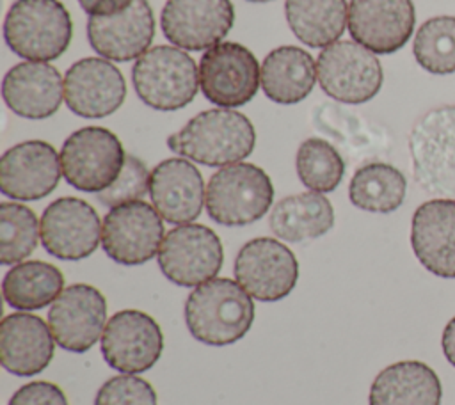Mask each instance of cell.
<instances>
[{
	"mask_svg": "<svg viewBox=\"0 0 455 405\" xmlns=\"http://www.w3.org/2000/svg\"><path fill=\"white\" fill-rule=\"evenodd\" d=\"M254 144L252 123L233 108L203 110L167 139L171 151L208 167L238 163L252 153Z\"/></svg>",
	"mask_w": 455,
	"mask_h": 405,
	"instance_id": "1",
	"label": "cell"
},
{
	"mask_svg": "<svg viewBox=\"0 0 455 405\" xmlns=\"http://www.w3.org/2000/svg\"><path fill=\"white\" fill-rule=\"evenodd\" d=\"M252 322V297L233 279L213 277L196 286L185 302L187 329L203 345H233L249 332Z\"/></svg>",
	"mask_w": 455,
	"mask_h": 405,
	"instance_id": "2",
	"label": "cell"
},
{
	"mask_svg": "<svg viewBox=\"0 0 455 405\" xmlns=\"http://www.w3.org/2000/svg\"><path fill=\"white\" fill-rule=\"evenodd\" d=\"M416 183L430 195L455 199V105L425 112L409 133Z\"/></svg>",
	"mask_w": 455,
	"mask_h": 405,
	"instance_id": "3",
	"label": "cell"
},
{
	"mask_svg": "<svg viewBox=\"0 0 455 405\" xmlns=\"http://www.w3.org/2000/svg\"><path fill=\"white\" fill-rule=\"evenodd\" d=\"M71 37V16L59 0H16L4 20L7 46L25 60L59 59Z\"/></svg>",
	"mask_w": 455,
	"mask_h": 405,
	"instance_id": "4",
	"label": "cell"
},
{
	"mask_svg": "<svg viewBox=\"0 0 455 405\" xmlns=\"http://www.w3.org/2000/svg\"><path fill=\"white\" fill-rule=\"evenodd\" d=\"M132 83L142 103L160 112H172L196 98L199 69L187 50L158 44L135 60Z\"/></svg>",
	"mask_w": 455,
	"mask_h": 405,
	"instance_id": "5",
	"label": "cell"
},
{
	"mask_svg": "<svg viewBox=\"0 0 455 405\" xmlns=\"http://www.w3.org/2000/svg\"><path fill=\"white\" fill-rule=\"evenodd\" d=\"M274 185L258 165L238 162L220 167L206 185L204 206L220 226H247L259 220L272 206Z\"/></svg>",
	"mask_w": 455,
	"mask_h": 405,
	"instance_id": "6",
	"label": "cell"
},
{
	"mask_svg": "<svg viewBox=\"0 0 455 405\" xmlns=\"http://www.w3.org/2000/svg\"><path fill=\"white\" fill-rule=\"evenodd\" d=\"M60 167L66 181L89 194H100L119 176L126 153L119 137L101 126L73 131L60 147Z\"/></svg>",
	"mask_w": 455,
	"mask_h": 405,
	"instance_id": "7",
	"label": "cell"
},
{
	"mask_svg": "<svg viewBox=\"0 0 455 405\" xmlns=\"http://www.w3.org/2000/svg\"><path fill=\"white\" fill-rule=\"evenodd\" d=\"M316 80L329 98L359 105L379 94L384 73L377 53L354 39H341L320 52Z\"/></svg>",
	"mask_w": 455,
	"mask_h": 405,
	"instance_id": "8",
	"label": "cell"
},
{
	"mask_svg": "<svg viewBox=\"0 0 455 405\" xmlns=\"http://www.w3.org/2000/svg\"><path fill=\"white\" fill-rule=\"evenodd\" d=\"M261 85V66L252 52L240 43L222 41L199 60V89L220 108L249 103Z\"/></svg>",
	"mask_w": 455,
	"mask_h": 405,
	"instance_id": "9",
	"label": "cell"
},
{
	"mask_svg": "<svg viewBox=\"0 0 455 405\" xmlns=\"http://www.w3.org/2000/svg\"><path fill=\"white\" fill-rule=\"evenodd\" d=\"M224 250L213 229L203 224H181L165 233L158 250V266L174 284L196 288L222 268Z\"/></svg>",
	"mask_w": 455,
	"mask_h": 405,
	"instance_id": "10",
	"label": "cell"
},
{
	"mask_svg": "<svg viewBox=\"0 0 455 405\" xmlns=\"http://www.w3.org/2000/svg\"><path fill=\"white\" fill-rule=\"evenodd\" d=\"M164 236V222L155 206L132 201L110 208L105 215L101 247L112 261L135 266L158 254Z\"/></svg>",
	"mask_w": 455,
	"mask_h": 405,
	"instance_id": "11",
	"label": "cell"
},
{
	"mask_svg": "<svg viewBox=\"0 0 455 405\" xmlns=\"http://www.w3.org/2000/svg\"><path fill=\"white\" fill-rule=\"evenodd\" d=\"M236 282L259 302H277L299 281V261L279 240L261 236L242 245L235 258Z\"/></svg>",
	"mask_w": 455,
	"mask_h": 405,
	"instance_id": "12",
	"label": "cell"
},
{
	"mask_svg": "<svg viewBox=\"0 0 455 405\" xmlns=\"http://www.w3.org/2000/svg\"><path fill=\"white\" fill-rule=\"evenodd\" d=\"M39 229L43 249L50 256L64 261H80L98 249L103 222L89 202L66 195L44 208Z\"/></svg>",
	"mask_w": 455,
	"mask_h": 405,
	"instance_id": "13",
	"label": "cell"
},
{
	"mask_svg": "<svg viewBox=\"0 0 455 405\" xmlns=\"http://www.w3.org/2000/svg\"><path fill=\"white\" fill-rule=\"evenodd\" d=\"M164 350V334L156 320L139 309H123L108 318L101 336L105 362L121 373L151 369Z\"/></svg>",
	"mask_w": 455,
	"mask_h": 405,
	"instance_id": "14",
	"label": "cell"
},
{
	"mask_svg": "<svg viewBox=\"0 0 455 405\" xmlns=\"http://www.w3.org/2000/svg\"><path fill=\"white\" fill-rule=\"evenodd\" d=\"M107 300L91 284H71L62 290L48 309V327L55 343L75 353H84L103 336Z\"/></svg>",
	"mask_w": 455,
	"mask_h": 405,
	"instance_id": "15",
	"label": "cell"
},
{
	"mask_svg": "<svg viewBox=\"0 0 455 405\" xmlns=\"http://www.w3.org/2000/svg\"><path fill=\"white\" fill-rule=\"evenodd\" d=\"M235 23L231 0H167L160 27L171 44L188 50H210L219 44Z\"/></svg>",
	"mask_w": 455,
	"mask_h": 405,
	"instance_id": "16",
	"label": "cell"
},
{
	"mask_svg": "<svg viewBox=\"0 0 455 405\" xmlns=\"http://www.w3.org/2000/svg\"><path fill=\"white\" fill-rule=\"evenodd\" d=\"M60 155L44 140H25L0 158V190L14 201H37L60 181Z\"/></svg>",
	"mask_w": 455,
	"mask_h": 405,
	"instance_id": "17",
	"label": "cell"
},
{
	"mask_svg": "<svg viewBox=\"0 0 455 405\" xmlns=\"http://www.w3.org/2000/svg\"><path fill=\"white\" fill-rule=\"evenodd\" d=\"M416 25L412 0H350L348 32L354 41L377 55L405 46Z\"/></svg>",
	"mask_w": 455,
	"mask_h": 405,
	"instance_id": "18",
	"label": "cell"
},
{
	"mask_svg": "<svg viewBox=\"0 0 455 405\" xmlns=\"http://www.w3.org/2000/svg\"><path fill=\"white\" fill-rule=\"evenodd\" d=\"M124 98V76L107 59L85 57L64 75V101L80 117H107L123 105Z\"/></svg>",
	"mask_w": 455,
	"mask_h": 405,
	"instance_id": "19",
	"label": "cell"
},
{
	"mask_svg": "<svg viewBox=\"0 0 455 405\" xmlns=\"http://www.w3.org/2000/svg\"><path fill=\"white\" fill-rule=\"evenodd\" d=\"M155 18L148 0H133L112 16H89L87 39L91 48L107 60L128 62L149 50Z\"/></svg>",
	"mask_w": 455,
	"mask_h": 405,
	"instance_id": "20",
	"label": "cell"
},
{
	"mask_svg": "<svg viewBox=\"0 0 455 405\" xmlns=\"http://www.w3.org/2000/svg\"><path fill=\"white\" fill-rule=\"evenodd\" d=\"M411 247L430 274L455 279V199L435 197L416 208Z\"/></svg>",
	"mask_w": 455,
	"mask_h": 405,
	"instance_id": "21",
	"label": "cell"
},
{
	"mask_svg": "<svg viewBox=\"0 0 455 405\" xmlns=\"http://www.w3.org/2000/svg\"><path fill=\"white\" fill-rule=\"evenodd\" d=\"M149 197L164 220L181 226L201 215L206 188L199 169L188 158L176 156L151 171Z\"/></svg>",
	"mask_w": 455,
	"mask_h": 405,
	"instance_id": "22",
	"label": "cell"
},
{
	"mask_svg": "<svg viewBox=\"0 0 455 405\" xmlns=\"http://www.w3.org/2000/svg\"><path fill=\"white\" fill-rule=\"evenodd\" d=\"M4 103L20 117L46 119L64 99V78L48 62L14 64L2 80Z\"/></svg>",
	"mask_w": 455,
	"mask_h": 405,
	"instance_id": "23",
	"label": "cell"
},
{
	"mask_svg": "<svg viewBox=\"0 0 455 405\" xmlns=\"http://www.w3.org/2000/svg\"><path fill=\"white\" fill-rule=\"evenodd\" d=\"M53 334L43 318L12 313L0 325V362L16 377L41 373L53 357Z\"/></svg>",
	"mask_w": 455,
	"mask_h": 405,
	"instance_id": "24",
	"label": "cell"
},
{
	"mask_svg": "<svg viewBox=\"0 0 455 405\" xmlns=\"http://www.w3.org/2000/svg\"><path fill=\"white\" fill-rule=\"evenodd\" d=\"M443 387L437 373L421 361H398L373 378L370 405H441Z\"/></svg>",
	"mask_w": 455,
	"mask_h": 405,
	"instance_id": "25",
	"label": "cell"
},
{
	"mask_svg": "<svg viewBox=\"0 0 455 405\" xmlns=\"http://www.w3.org/2000/svg\"><path fill=\"white\" fill-rule=\"evenodd\" d=\"M316 83V62L299 46H279L261 62V89L281 105H293L307 98Z\"/></svg>",
	"mask_w": 455,
	"mask_h": 405,
	"instance_id": "26",
	"label": "cell"
},
{
	"mask_svg": "<svg viewBox=\"0 0 455 405\" xmlns=\"http://www.w3.org/2000/svg\"><path fill=\"white\" fill-rule=\"evenodd\" d=\"M334 226L331 201L320 192H300L281 199L268 217L270 231L284 242L299 243L329 233Z\"/></svg>",
	"mask_w": 455,
	"mask_h": 405,
	"instance_id": "27",
	"label": "cell"
},
{
	"mask_svg": "<svg viewBox=\"0 0 455 405\" xmlns=\"http://www.w3.org/2000/svg\"><path fill=\"white\" fill-rule=\"evenodd\" d=\"M284 16L293 36L309 48L339 41L348 23L347 0H286Z\"/></svg>",
	"mask_w": 455,
	"mask_h": 405,
	"instance_id": "28",
	"label": "cell"
},
{
	"mask_svg": "<svg viewBox=\"0 0 455 405\" xmlns=\"http://www.w3.org/2000/svg\"><path fill=\"white\" fill-rule=\"evenodd\" d=\"M62 290V272L55 265L39 259L12 265L2 281L4 300L20 311H36L52 306Z\"/></svg>",
	"mask_w": 455,
	"mask_h": 405,
	"instance_id": "29",
	"label": "cell"
},
{
	"mask_svg": "<svg viewBox=\"0 0 455 405\" xmlns=\"http://www.w3.org/2000/svg\"><path fill=\"white\" fill-rule=\"evenodd\" d=\"M407 194V179L400 169L386 162L361 165L350 183V202L364 211L391 213L398 210Z\"/></svg>",
	"mask_w": 455,
	"mask_h": 405,
	"instance_id": "30",
	"label": "cell"
},
{
	"mask_svg": "<svg viewBox=\"0 0 455 405\" xmlns=\"http://www.w3.org/2000/svg\"><path fill=\"white\" fill-rule=\"evenodd\" d=\"M412 55L427 73H455V16H434L421 23L414 34Z\"/></svg>",
	"mask_w": 455,
	"mask_h": 405,
	"instance_id": "31",
	"label": "cell"
},
{
	"mask_svg": "<svg viewBox=\"0 0 455 405\" xmlns=\"http://www.w3.org/2000/svg\"><path fill=\"white\" fill-rule=\"evenodd\" d=\"M300 183L313 192H332L343 179L345 162L338 149L323 139H306L295 156Z\"/></svg>",
	"mask_w": 455,
	"mask_h": 405,
	"instance_id": "32",
	"label": "cell"
},
{
	"mask_svg": "<svg viewBox=\"0 0 455 405\" xmlns=\"http://www.w3.org/2000/svg\"><path fill=\"white\" fill-rule=\"evenodd\" d=\"M41 238V229L36 213L20 202H2L0 204V263L18 265L28 258L37 240Z\"/></svg>",
	"mask_w": 455,
	"mask_h": 405,
	"instance_id": "33",
	"label": "cell"
},
{
	"mask_svg": "<svg viewBox=\"0 0 455 405\" xmlns=\"http://www.w3.org/2000/svg\"><path fill=\"white\" fill-rule=\"evenodd\" d=\"M149 178L151 172L148 171L146 163L133 155H126L124 165L116 181L103 192L96 194V197L100 204L107 208H116L132 201H142V197L149 194Z\"/></svg>",
	"mask_w": 455,
	"mask_h": 405,
	"instance_id": "34",
	"label": "cell"
},
{
	"mask_svg": "<svg viewBox=\"0 0 455 405\" xmlns=\"http://www.w3.org/2000/svg\"><path fill=\"white\" fill-rule=\"evenodd\" d=\"M94 405H158L153 385L130 373L108 378L96 393Z\"/></svg>",
	"mask_w": 455,
	"mask_h": 405,
	"instance_id": "35",
	"label": "cell"
},
{
	"mask_svg": "<svg viewBox=\"0 0 455 405\" xmlns=\"http://www.w3.org/2000/svg\"><path fill=\"white\" fill-rule=\"evenodd\" d=\"M7 405H68V398L57 384L36 380L14 391Z\"/></svg>",
	"mask_w": 455,
	"mask_h": 405,
	"instance_id": "36",
	"label": "cell"
},
{
	"mask_svg": "<svg viewBox=\"0 0 455 405\" xmlns=\"http://www.w3.org/2000/svg\"><path fill=\"white\" fill-rule=\"evenodd\" d=\"M133 0H78L80 7L89 16H112L126 7H130Z\"/></svg>",
	"mask_w": 455,
	"mask_h": 405,
	"instance_id": "37",
	"label": "cell"
},
{
	"mask_svg": "<svg viewBox=\"0 0 455 405\" xmlns=\"http://www.w3.org/2000/svg\"><path fill=\"white\" fill-rule=\"evenodd\" d=\"M441 346H443V353H444L446 361L455 368V316L451 320H448V323L444 325Z\"/></svg>",
	"mask_w": 455,
	"mask_h": 405,
	"instance_id": "38",
	"label": "cell"
},
{
	"mask_svg": "<svg viewBox=\"0 0 455 405\" xmlns=\"http://www.w3.org/2000/svg\"><path fill=\"white\" fill-rule=\"evenodd\" d=\"M247 2H254V4H265V2H272V0H247Z\"/></svg>",
	"mask_w": 455,
	"mask_h": 405,
	"instance_id": "39",
	"label": "cell"
}]
</instances>
